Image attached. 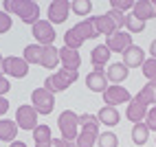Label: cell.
I'll list each match as a JSON object with an SVG mask.
<instances>
[{"instance_id": "6da1fadb", "label": "cell", "mask_w": 156, "mask_h": 147, "mask_svg": "<svg viewBox=\"0 0 156 147\" xmlns=\"http://www.w3.org/2000/svg\"><path fill=\"white\" fill-rule=\"evenodd\" d=\"M97 35L99 33H97L95 24L90 22V18H86V20H81V22H77L75 26H70L64 33V46H68L73 51H79V46L84 44L86 40H95Z\"/></svg>"}, {"instance_id": "7a4b0ae2", "label": "cell", "mask_w": 156, "mask_h": 147, "mask_svg": "<svg viewBox=\"0 0 156 147\" xmlns=\"http://www.w3.org/2000/svg\"><path fill=\"white\" fill-rule=\"evenodd\" d=\"M2 7L7 13L18 16L24 24L33 26L35 22H40V5L35 0H5Z\"/></svg>"}, {"instance_id": "3957f363", "label": "cell", "mask_w": 156, "mask_h": 147, "mask_svg": "<svg viewBox=\"0 0 156 147\" xmlns=\"http://www.w3.org/2000/svg\"><path fill=\"white\" fill-rule=\"evenodd\" d=\"M59 134H62V141H64L66 147H77V136H79V114L73 112V110H64L59 112Z\"/></svg>"}, {"instance_id": "277c9868", "label": "cell", "mask_w": 156, "mask_h": 147, "mask_svg": "<svg viewBox=\"0 0 156 147\" xmlns=\"http://www.w3.org/2000/svg\"><path fill=\"white\" fill-rule=\"evenodd\" d=\"M77 77H79V70H73V68H59L57 72H53V75H48L46 79H44V88L48 90V92H64V90H68L73 83L77 81Z\"/></svg>"}, {"instance_id": "5b68a950", "label": "cell", "mask_w": 156, "mask_h": 147, "mask_svg": "<svg viewBox=\"0 0 156 147\" xmlns=\"http://www.w3.org/2000/svg\"><path fill=\"white\" fill-rule=\"evenodd\" d=\"M31 106L37 110V114L46 117V114H51L55 110V94L48 92L44 86L42 88H35L33 92H31Z\"/></svg>"}, {"instance_id": "8992f818", "label": "cell", "mask_w": 156, "mask_h": 147, "mask_svg": "<svg viewBox=\"0 0 156 147\" xmlns=\"http://www.w3.org/2000/svg\"><path fill=\"white\" fill-rule=\"evenodd\" d=\"M0 72L5 77H16V79H22L29 75V64L24 61V57H16V55H9L2 59V66H0Z\"/></svg>"}, {"instance_id": "52a82bcc", "label": "cell", "mask_w": 156, "mask_h": 147, "mask_svg": "<svg viewBox=\"0 0 156 147\" xmlns=\"http://www.w3.org/2000/svg\"><path fill=\"white\" fill-rule=\"evenodd\" d=\"M13 121L18 123L20 130H31L33 132L40 125V114H37V110L31 106V103H24V106H20L16 110V119Z\"/></svg>"}, {"instance_id": "ba28073f", "label": "cell", "mask_w": 156, "mask_h": 147, "mask_svg": "<svg viewBox=\"0 0 156 147\" xmlns=\"http://www.w3.org/2000/svg\"><path fill=\"white\" fill-rule=\"evenodd\" d=\"M31 33H33V37H35V42L40 46H53V42L57 37L55 29H53V24H51L48 20H40V22H35L33 26H31Z\"/></svg>"}, {"instance_id": "9c48e42d", "label": "cell", "mask_w": 156, "mask_h": 147, "mask_svg": "<svg viewBox=\"0 0 156 147\" xmlns=\"http://www.w3.org/2000/svg\"><path fill=\"white\" fill-rule=\"evenodd\" d=\"M68 13H70V2L68 0H53L48 5V22L51 24H64L68 20Z\"/></svg>"}, {"instance_id": "30bf717a", "label": "cell", "mask_w": 156, "mask_h": 147, "mask_svg": "<svg viewBox=\"0 0 156 147\" xmlns=\"http://www.w3.org/2000/svg\"><path fill=\"white\" fill-rule=\"evenodd\" d=\"M106 46L110 48V53H126V51L132 46V35L128 31H117L110 37H106Z\"/></svg>"}, {"instance_id": "8fae6325", "label": "cell", "mask_w": 156, "mask_h": 147, "mask_svg": "<svg viewBox=\"0 0 156 147\" xmlns=\"http://www.w3.org/2000/svg\"><path fill=\"white\" fill-rule=\"evenodd\" d=\"M134 97H130V92L123 88V86H108L106 92H103V103L106 106L117 108L119 103H130Z\"/></svg>"}, {"instance_id": "7c38bea8", "label": "cell", "mask_w": 156, "mask_h": 147, "mask_svg": "<svg viewBox=\"0 0 156 147\" xmlns=\"http://www.w3.org/2000/svg\"><path fill=\"white\" fill-rule=\"evenodd\" d=\"M97 141H99V121L79 128V136L75 143H77V147H95Z\"/></svg>"}, {"instance_id": "4fadbf2b", "label": "cell", "mask_w": 156, "mask_h": 147, "mask_svg": "<svg viewBox=\"0 0 156 147\" xmlns=\"http://www.w3.org/2000/svg\"><path fill=\"white\" fill-rule=\"evenodd\" d=\"M103 72H106V77H108V83H112V86H119V83H123V81L128 79L130 68L123 64V61H114V64H110Z\"/></svg>"}, {"instance_id": "5bb4252c", "label": "cell", "mask_w": 156, "mask_h": 147, "mask_svg": "<svg viewBox=\"0 0 156 147\" xmlns=\"http://www.w3.org/2000/svg\"><path fill=\"white\" fill-rule=\"evenodd\" d=\"M110 48L106 44H97L95 48L90 51V64L95 70H103V68H108V61H110Z\"/></svg>"}, {"instance_id": "9a60e30c", "label": "cell", "mask_w": 156, "mask_h": 147, "mask_svg": "<svg viewBox=\"0 0 156 147\" xmlns=\"http://www.w3.org/2000/svg\"><path fill=\"white\" fill-rule=\"evenodd\" d=\"M132 13L136 16L141 22H147V20L156 18V0H136Z\"/></svg>"}, {"instance_id": "2e32d148", "label": "cell", "mask_w": 156, "mask_h": 147, "mask_svg": "<svg viewBox=\"0 0 156 147\" xmlns=\"http://www.w3.org/2000/svg\"><path fill=\"white\" fill-rule=\"evenodd\" d=\"M90 22L95 24L99 35H106V37H110L112 33H117V31H119L117 24H114V20L108 13H103V16H90Z\"/></svg>"}, {"instance_id": "e0dca14e", "label": "cell", "mask_w": 156, "mask_h": 147, "mask_svg": "<svg viewBox=\"0 0 156 147\" xmlns=\"http://www.w3.org/2000/svg\"><path fill=\"white\" fill-rule=\"evenodd\" d=\"M108 86H110V83H108V77H106L103 70H92V72L86 75V88L90 92H101L103 94Z\"/></svg>"}, {"instance_id": "ac0fdd59", "label": "cell", "mask_w": 156, "mask_h": 147, "mask_svg": "<svg viewBox=\"0 0 156 147\" xmlns=\"http://www.w3.org/2000/svg\"><path fill=\"white\" fill-rule=\"evenodd\" d=\"M59 61H62V68L79 70V66H81V55H79V51H73V48H68V46H62V48H59Z\"/></svg>"}, {"instance_id": "d6986e66", "label": "cell", "mask_w": 156, "mask_h": 147, "mask_svg": "<svg viewBox=\"0 0 156 147\" xmlns=\"http://www.w3.org/2000/svg\"><path fill=\"white\" fill-rule=\"evenodd\" d=\"M123 64H126L128 68H139L145 64V51L136 44H132L126 53H123Z\"/></svg>"}, {"instance_id": "ffe728a7", "label": "cell", "mask_w": 156, "mask_h": 147, "mask_svg": "<svg viewBox=\"0 0 156 147\" xmlns=\"http://www.w3.org/2000/svg\"><path fill=\"white\" fill-rule=\"evenodd\" d=\"M126 117H128V121H132L134 125H136V123H143L145 117H147V106H143L139 99H132V101L128 103Z\"/></svg>"}, {"instance_id": "44dd1931", "label": "cell", "mask_w": 156, "mask_h": 147, "mask_svg": "<svg viewBox=\"0 0 156 147\" xmlns=\"http://www.w3.org/2000/svg\"><path fill=\"white\" fill-rule=\"evenodd\" d=\"M59 64V48L55 46H42V59H40V66L46 70H53Z\"/></svg>"}, {"instance_id": "7402d4cb", "label": "cell", "mask_w": 156, "mask_h": 147, "mask_svg": "<svg viewBox=\"0 0 156 147\" xmlns=\"http://www.w3.org/2000/svg\"><path fill=\"white\" fill-rule=\"evenodd\" d=\"M18 123L16 121H9V119H0V141L11 145L18 136Z\"/></svg>"}, {"instance_id": "603a6c76", "label": "cell", "mask_w": 156, "mask_h": 147, "mask_svg": "<svg viewBox=\"0 0 156 147\" xmlns=\"http://www.w3.org/2000/svg\"><path fill=\"white\" fill-rule=\"evenodd\" d=\"M97 119H99V123L108 125V128H114V125L121 121V114H119L117 108H112V106H103V108L97 112Z\"/></svg>"}, {"instance_id": "cb8c5ba5", "label": "cell", "mask_w": 156, "mask_h": 147, "mask_svg": "<svg viewBox=\"0 0 156 147\" xmlns=\"http://www.w3.org/2000/svg\"><path fill=\"white\" fill-rule=\"evenodd\" d=\"M134 99H139L143 106H156V81H147Z\"/></svg>"}, {"instance_id": "d4e9b609", "label": "cell", "mask_w": 156, "mask_h": 147, "mask_svg": "<svg viewBox=\"0 0 156 147\" xmlns=\"http://www.w3.org/2000/svg\"><path fill=\"white\" fill-rule=\"evenodd\" d=\"M51 141H53V136H51V128H48V125H37V128L33 130L35 147H51Z\"/></svg>"}, {"instance_id": "484cf974", "label": "cell", "mask_w": 156, "mask_h": 147, "mask_svg": "<svg viewBox=\"0 0 156 147\" xmlns=\"http://www.w3.org/2000/svg\"><path fill=\"white\" fill-rule=\"evenodd\" d=\"M22 57H24V61H27L29 66H31V64H37V66H40V59H42V46H40V44H29V46H24Z\"/></svg>"}, {"instance_id": "4316f807", "label": "cell", "mask_w": 156, "mask_h": 147, "mask_svg": "<svg viewBox=\"0 0 156 147\" xmlns=\"http://www.w3.org/2000/svg\"><path fill=\"white\" fill-rule=\"evenodd\" d=\"M147 138H150V128L145 123H136L132 128V141L136 143L139 147H143L145 143H147Z\"/></svg>"}, {"instance_id": "83f0119b", "label": "cell", "mask_w": 156, "mask_h": 147, "mask_svg": "<svg viewBox=\"0 0 156 147\" xmlns=\"http://www.w3.org/2000/svg\"><path fill=\"white\" fill-rule=\"evenodd\" d=\"M70 11L77 13V16H86V18H90L92 2H90V0H73V2H70Z\"/></svg>"}, {"instance_id": "f1b7e54d", "label": "cell", "mask_w": 156, "mask_h": 147, "mask_svg": "<svg viewBox=\"0 0 156 147\" xmlns=\"http://www.w3.org/2000/svg\"><path fill=\"white\" fill-rule=\"evenodd\" d=\"M143 29H145V22H141L134 13H126V31L130 35L132 33H143Z\"/></svg>"}, {"instance_id": "f546056e", "label": "cell", "mask_w": 156, "mask_h": 147, "mask_svg": "<svg viewBox=\"0 0 156 147\" xmlns=\"http://www.w3.org/2000/svg\"><path fill=\"white\" fill-rule=\"evenodd\" d=\"M97 145L99 147H119V136L114 132H103V134H99Z\"/></svg>"}, {"instance_id": "4dcf8cb0", "label": "cell", "mask_w": 156, "mask_h": 147, "mask_svg": "<svg viewBox=\"0 0 156 147\" xmlns=\"http://www.w3.org/2000/svg\"><path fill=\"white\" fill-rule=\"evenodd\" d=\"M141 72L147 81H156V59H145V64L141 66Z\"/></svg>"}, {"instance_id": "1f68e13d", "label": "cell", "mask_w": 156, "mask_h": 147, "mask_svg": "<svg viewBox=\"0 0 156 147\" xmlns=\"http://www.w3.org/2000/svg\"><path fill=\"white\" fill-rule=\"evenodd\" d=\"M110 9L126 13V11H132V9H134V2H132V0H110Z\"/></svg>"}, {"instance_id": "d6a6232c", "label": "cell", "mask_w": 156, "mask_h": 147, "mask_svg": "<svg viewBox=\"0 0 156 147\" xmlns=\"http://www.w3.org/2000/svg\"><path fill=\"white\" fill-rule=\"evenodd\" d=\"M11 24H13V20H11V16H9L5 9L0 11V35L2 33H7L9 29H11Z\"/></svg>"}, {"instance_id": "836d02e7", "label": "cell", "mask_w": 156, "mask_h": 147, "mask_svg": "<svg viewBox=\"0 0 156 147\" xmlns=\"http://www.w3.org/2000/svg\"><path fill=\"white\" fill-rule=\"evenodd\" d=\"M108 16L114 20V24H117V29L121 31V29H126V13H121V11H114V9H110L108 11Z\"/></svg>"}, {"instance_id": "e575fe53", "label": "cell", "mask_w": 156, "mask_h": 147, "mask_svg": "<svg viewBox=\"0 0 156 147\" xmlns=\"http://www.w3.org/2000/svg\"><path fill=\"white\" fill-rule=\"evenodd\" d=\"M145 125L150 128V132H152V130L156 132V106H152V108L147 110V117H145Z\"/></svg>"}, {"instance_id": "d590c367", "label": "cell", "mask_w": 156, "mask_h": 147, "mask_svg": "<svg viewBox=\"0 0 156 147\" xmlns=\"http://www.w3.org/2000/svg\"><path fill=\"white\" fill-rule=\"evenodd\" d=\"M99 119L95 117V114H79V128H84V125L88 123H97Z\"/></svg>"}, {"instance_id": "8d00e7d4", "label": "cell", "mask_w": 156, "mask_h": 147, "mask_svg": "<svg viewBox=\"0 0 156 147\" xmlns=\"http://www.w3.org/2000/svg\"><path fill=\"white\" fill-rule=\"evenodd\" d=\"M9 88H11V83H9V79L0 72V97H5V94L9 92Z\"/></svg>"}, {"instance_id": "74e56055", "label": "cell", "mask_w": 156, "mask_h": 147, "mask_svg": "<svg viewBox=\"0 0 156 147\" xmlns=\"http://www.w3.org/2000/svg\"><path fill=\"white\" fill-rule=\"evenodd\" d=\"M9 106H11L9 99L7 97H0V119H5V114L9 112Z\"/></svg>"}, {"instance_id": "f35d334b", "label": "cell", "mask_w": 156, "mask_h": 147, "mask_svg": "<svg viewBox=\"0 0 156 147\" xmlns=\"http://www.w3.org/2000/svg\"><path fill=\"white\" fill-rule=\"evenodd\" d=\"M51 147H66V145H64L62 138H53V141H51Z\"/></svg>"}, {"instance_id": "ab89813d", "label": "cell", "mask_w": 156, "mask_h": 147, "mask_svg": "<svg viewBox=\"0 0 156 147\" xmlns=\"http://www.w3.org/2000/svg\"><path fill=\"white\" fill-rule=\"evenodd\" d=\"M150 55H152V59H156V40H152V44H150Z\"/></svg>"}, {"instance_id": "60d3db41", "label": "cell", "mask_w": 156, "mask_h": 147, "mask_svg": "<svg viewBox=\"0 0 156 147\" xmlns=\"http://www.w3.org/2000/svg\"><path fill=\"white\" fill-rule=\"evenodd\" d=\"M9 147H27V145H24V141H13Z\"/></svg>"}, {"instance_id": "b9f144b4", "label": "cell", "mask_w": 156, "mask_h": 147, "mask_svg": "<svg viewBox=\"0 0 156 147\" xmlns=\"http://www.w3.org/2000/svg\"><path fill=\"white\" fill-rule=\"evenodd\" d=\"M2 59H5V57H2V53H0V66H2Z\"/></svg>"}, {"instance_id": "7bdbcfd3", "label": "cell", "mask_w": 156, "mask_h": 147, "mask_svg": "<svg viewBox=\"0 0 156 147\" xmlns=\"http://www.w3.org/2000/svg\"><path fill=\"white\" fill-rule=\"evenodd\" d=\"M154 141H156V138H154Z\"/></svg>"}]
</instances>
